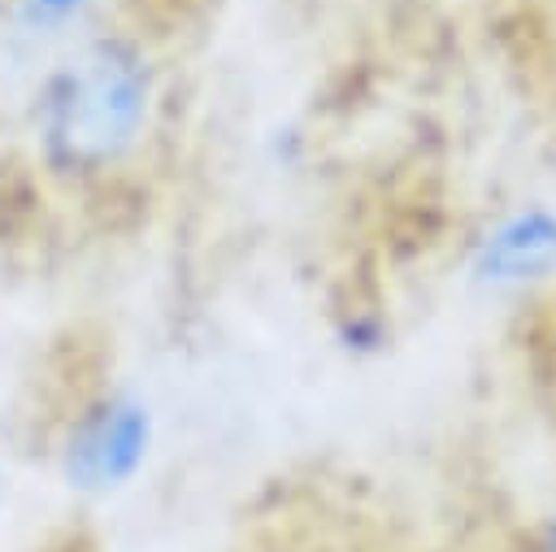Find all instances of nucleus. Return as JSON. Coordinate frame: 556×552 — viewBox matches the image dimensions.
Wrapping results in <instances>:
<instances>
[{
    "label": "nucleus",
    "instance_id": "2",
    "mask_svg": "<svg viewBox=\"0 0 556 552\" xmlns=\"http://www.w3.org/2000/svg\"><path fill=\"white\" fill-rule=\"evenodd\" d=\"M156 443L152 404L126 387H100L83 396L52 443L56 482L78 500L122 495L148 465Z\"/></svg>",
    "mask_w": 556,
    "mask_h": 552
},
{
    "label": "nucleus",
    "instance_id": "5",
    "mask_svg": "<svg viewBox=\"0 0 556 552\" xmlns=\"http://www.w3.org/2000/svg\"><path fill=\"white\" fill-rule=\"evenodd\" d=\"M9 500V474H4V465H0V504Z\"/></svg>",
    "mask_w": 556,
    "mask_h": 552
},
{
    "label": "nucleus",
    "instance_id": "1",
    "mask_svg": "<svg viewBox=\"0 0 556 552\" xmlns=\"http://www.w3.org/2000/svg\"><path fill=\"white\" fill-rule=\"evenodd\" d=\"M156 65L122 30H87L61 48L26 100L30 156L61 183L117 174L148 139L156 117Z\"/></svg>",
    "mask_w": 556,
    "mask_h": 552
},
{
    "label": "nucleus",
    "instance_id": "3",
    "mask_svg": "<svg viewBox=\"0 0 556 552\" xmlns=\"http://www.w3.org/2000/svg\"><path fill=\"white\" fill-rule=\"evenodd\" d=\"M100 0H4L0 30L4 43L17 48L22 57L48 52V48H70L74 39L87 35Z\"/></svg>",
    "mask_w": 556,
    "mask_h": 552
},
{
    "label": "nucleus",
    "instance_id": "4",
    "mask_svg": "<svg viewBox=\"0 0 556 552\" xmlns=\"http://www.w3.org/2000/svg\"><path fill=\"white\" fill-rule=\"evenodd\" d=\"M556 269V217L521 213L504 222L482 248V274L495 283H526Z\"/></svg>",
    "mask_w": 556,
    "mask_h": 552
}]
</instances>
